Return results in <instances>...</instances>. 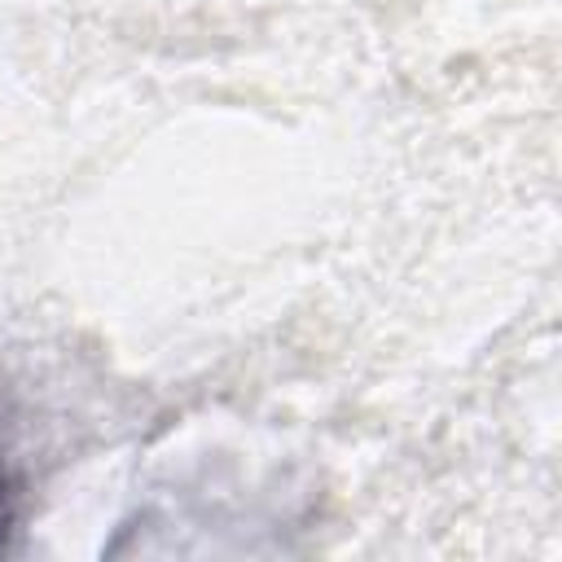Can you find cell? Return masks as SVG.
Wrapping results in <instances>:
<instances>
[{
	"label": "cell",
	"instance_id": "6da1fadb",
	"mask_svg": "<svg viewBox=\"0 0 562 562\" xmlns=\"http://www.w3.org/2000/svg\"><path fill=\"white\" fill-rule=\"evenodd\" d=\"M13 527H18V487H13V479H9L4 465H0V553L9 549Z\"/></svg>",
	"mask_w": 562,
	"mask_h": 562
}]
</instances>
